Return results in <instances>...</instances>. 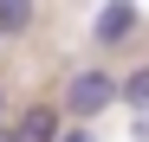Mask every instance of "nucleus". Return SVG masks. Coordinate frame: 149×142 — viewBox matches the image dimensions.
I'll list each match as a JSON object with an SVG mask.
<instances>
[{
    "label": "nucleus",
    "mask_w": 149,
    "mask_h": 142,
    "mask_svg": "<svg viewBox=\"0 0 149 142\" xmlns=\"http://www.w3.org/2000/svg\"><path fill=\"white\" fill-rule=\"evenodd\" d=\"M0 110H7V90H0Z\"/></svg>",
    "instance_id": "0eeeda50"
},
{
    "label": "nucleus",
    "mask_w": 149,
    "mask_h": 142,
    "mask_svg": "<svg viewBox=\"0 0 149 142\" xmlns=\"http://www.w3.org/2000/svg\"><path fill=\"white\" fill-rule=\"evenodd\" d=\"M91 32L104 39V45H117V39H130V32H136V7H130V0H110V7L97 13V26H91Z\"/></svg>",
    "instance_id": "7ed1b4c3"
},
{
    "label": "nucleus",
    "mask_w": 149,
    "mask_h": 142,
    "mask_svg": "<svg viewBox=\"0 0 149 142\" xmlns=\"http://www.w3.org/2000/svg\"><path fill=\"white\" fill-rule=\"evenodd\" d=\"M123 103H130V110H143V116H149V65H136L130 78H123Z\"/></svg>",
    "instance_id": "39448f33"
},
{
    "label": "nucleus",
    "mask_w": 149,
    "mask_h": 142,
    "mask_svg": "<svg viewBox=\"0 0 149 142\" xmlns=\"http://www.w3.org/2000/svg\"><path fill=\"white\" fill-rule=\"evenodd\" d=\"M58 142H91V129H84V123H78V129H65V136H58Z\"/></svg>",
    "instance_id": "423d86ee"
},
{
    "label": "nucleus",
    "mask_w": 149,
    "mask_h": 142,
    "mask_svg": "<svg viewBox=\"0 0 149 142\" xmlns=\"http://www.w3.org/2000/svg\"><path fill=\"white\" fill-rule=\"evenodd\" d=\"M58 103H26L19 110V123H13V142H58Z\"/></svg>",
    "instance_id": "f03ea898"
},
{
    "label": "nucleus",
    "mask_w": 149,
    "mask_h": 142,
    "mask_svg": "<svg viewBox=\"0 0 149 142\" xmlns=\"http://www.w3.org/2000/svg\"><path fill=\"white\" fill-rule=\"evenodd\" d=\"M33 26V0H0V39H19Z\"/></svg>",
    "instance_id": "20e7f679"
},
{
    "label": "nucleus",
    "mask_w": 149,
    "mask_h": 142,
    "mask_svg": "<svg viewBox=\"0 0 149 142\" xmlns=\"http://www.w3.org/2000/svg\"><path fill=\"white\" fill-rule=\"evenodd\" d=\"M110 103H123V78H110V71H97V65L71 71V84H65V110L78 116V123H91V116H104Z\"/></svg>",
    "instance_id": "f257e3e1"
}]
</instances>
